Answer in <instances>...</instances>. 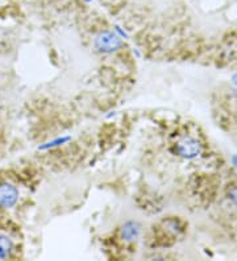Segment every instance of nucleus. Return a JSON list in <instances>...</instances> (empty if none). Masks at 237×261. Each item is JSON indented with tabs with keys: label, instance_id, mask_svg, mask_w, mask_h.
<instances>
[{
	"label": "nucleus",
	"instance_id": "1",
	"mask_svg": "<svg viewBox=\"0 0 237 261\" xmlns=\"http://www.w3.org/2000/svg\"><path fill=\"white\" fill-rule=\"evenodd\" d=\"M94 45L100 53H114L123 46V41L116 33L103 31L95 36Z\"/></svg>",
	"mask_w": 237,
	"mask_h": 261
},
{
	"label": "nucleus",
	"instance_id": "2",
	"mask_svg": "<svg viewBox=\"0 0 237 261\" xmlns=\"http://www.w3.org/2000/svg\"><path fill=\"white\" fill-rule=\"evenodd\" d=\"M175 152L178 156L185 157V159H194L199 156L202 148H200V144L193 137H183L175 144Z\"/></svg>",
	"mask_w": 237,
	"mask_h": 261
},
{
	"label": "nucleus",
	"instance_id": "3",
	"mask_svg": "<svg viewBox=\"0 0 237 261\" xmlns=\"http://www.w3.org/2000/svg\"><path fill=\"white\" fill-rule=\"evenodd\" d=\"M19 199V190L11 184L3 182L0 184V207L11 208Z\"/></svg>",
	"mask_w": 237,
	"mask_h": 261
},
{
	"label": "nucleus",
	"instance_id": "4",
	"mask_svg": "<svg viewBox=\"0 0 237 261\" xmlns=\"http://www.w3.org/2000/svg\"><path fill=\"white\" fill-rule=\"evenodd\" d=\"M15 251V242L7 232H0V260L8 258Z\"/></svg>",
	"mask_w": 237,
	"mask_h": 261
},
{
	"label": "nucleus",
	"instance_id": "5",
	"mask_svg": "<svg viewBox=\"0 0 237 261\" xmlns=\"http://www.w3.org/2000/svg\"><path fill=\"white\" fill-rule=\"evenodd\" d=\"M140 232H141V227L136 222H126L121 227V236L126 242H133V240L139 239Z\"/></svg>",
	"mask_w": 237,
	"mask_h": 261
},
{
	"label": "nucleus",
	"instance_id": "6",
	"mask_svg": "<svg viewBox=\"0 0 237 261\" xmlns=\"http://www.w3.org/2000/svg\"><path fill=\"white\" fill-rule=\"evenodd\" d=\"M228 198L233 202L234 206L237 207V184H232L228 188Z\"/></svg>",
	"mask_w": 237,
	"mask_h": 261
},
{
	"label": "nucleus",
	"instance_id": "7",
	"mask_svg": "<svg viewBox=\"0 0 237 261\" xmlns=\"http://www.w3.org/2000/svg\"><path fill=\"white\" fill-rule=\"evenodd\" d=\"M234 82L237 83V76H234Z\"/></svg>",
	"mask_w": 237,
	"mask_h": 261
},
{
	"label": "nucleus",
	"instance_id": "8",
	"mask_svg": "<svg viewBox=\"0 0 237 261\" xmlns=\"http://www.w3.org/2000/svg\"><path fill=\"white\" fill-rule=\"evenodd\" d=\"M234 161H236V164H237V157H236V159H234Z\"/></svg>",
	"mask_w": 237,
	"mask_h": 261
}]
</instances>
